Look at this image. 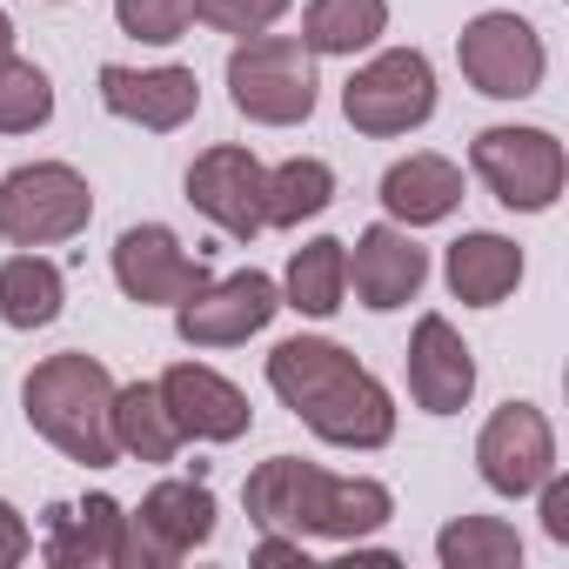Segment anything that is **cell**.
Returning <instances> with one entry per match:
<instances>
[{"label": "cell", "mask_w": 569, "mask_h": 569, "mask_svg": "<svg viewBox=\"0 0 569 569\" xmlns=\"http://www.w3.org/2000/svg\"><path fill=\"white\" fill-rule=\"evenodd\" d=\"M48 8H68V0H48Z\"/></svg>", "instance_id": "d6a6232c"}, {"label": "cell", "mask_w": 569, "mask_h": 569, "mask_svg": "<svg viewBox=\"0 0 569 569\" xmlns=\"http://www.w3.org/2000/svg\"><path fill=\"white\" fill-rule=\"evenodd\" d=\"M41 556L61 562V569H134V549H128V509H121L114 496L54 502V509H48Z\"/></svg>", "instance_id": "ac0fdd59"}, {"label": "cell", "mask_w": 569, "mask_h": 569, "mask_svg": "<svg viewBox=\"0 0 569 569\" xmlns=\"http://www.w3.org/2000/svg\"><path fill=\"white\" fill-rule=\"evenodd\" d=\"M456 208H462V168L449 154L416 148V154L389 161V174H382V214L396 228H436Z\"/></svg>", "instance_id": "ffe728a7"}, {"label": "cell", "mask_w": 569, "mask_h": 569, "mask_svg": "<svg viewBox=\"0 0 569 569\" xmlns=\"http://www.w3.org/2000/svg\"><path fill=\"white\" fill-rule=\"evenodd\" d=\"M101 108L114 114V121H134V128H148V134H174V128H188L194 114H201V81H194V68H121V61H108L101 74Z\"/></svg>", "instance_id": "2e32d148"}, {"label": "cell", "mask_w": 569, "mask_h": 569, "mask_svg": "<svg viewBox=\"0 0 569 569\" xmlns=\"http://www.w3.org/2000/svg\"><path fill=\"white\" fill-rule=\"evenodd\" d=\"M268 389L329 449H389L396 442V396H389V382L376 369H362L356 349H342L329 336L274 342L268 349Z\"/></svg>", "instance_id": "6da1fadb"}, {"label": "cell", "mask_w": 569, "mask_h": 569, "mask_svg": "<svg viewBox=\"0 0 569 569\" xmlns=\"http://www.w3.org/2000/svg\"><path fill=\"white\" fill-rule=\"evenodd\" d=\"M422 281H429V248L416 241V228H396V221H376L356 234L349 248V289L362 309L376 316H396L422 296Z\"/></svg>", "instance_id": "5bb4252c"}, {"label": "cell", "mask_w": 569, "mask_h": 569, "mask_svg": "<svg viewBox=\"0 0 569 569\" xmlns=\"http://www.w3.org/2000/svg\"><path fill=\"white\" fill-rule=\"evenodd\" d=\"M274 316H281V281L261 268H234V274H208L188 302H174V336L188 349H241Z\"/></svg>", "instance_id": "30bf717a"}, {"label": "cell", "mask_w": 569, "mask_h": 569, "mask_svg": "<svg viewBox=\"0 0 569 569\" xmlns=\"http://www.w3.org/2000/svg\"><path fill=\"white\" fill-rule=\"evenodd\" d=\"M114 28L148 48H174L194 28V0H114Z\"/></svg>", "instance_id": "83f0119b"}, {"label": "cell", "mask_w": 569, "mask_h": 569, "mask_svg": "<svg viewBox=\"0 0 569 569\" xmlns=\"http://www.w3.org/2000/svg\"><path fill=\"white\" fill-rule=\"evenodd\" d=\"M436 562L442 569H516L522 562V536L502 516H449L436 529Z\"/></svg>", "instance_id": "484cf974"}, {"label": "cell", "mask_w": 569, "mask_h": 569, "mask_svg": "<svg viewBox=\"0 0 569 569\" xmlns=\"http://www.w3.org/2000/svg\"><path fill=\"white\" fill-rule=\"evenodd\" d=\"M154 389H161V402H168L181 442H241V436L254 429L248 396H241L221 369H208V362H174Z\"/></svg>", "instance_id": "e0dca14e"}, {"label": "cell", "mask_w": 569, "mask_h": 569, "mask_svg": "<svg viewBox=\"0 0 569 569\" xmlns=\"http://www.w3.org/2000/svg\"><path fill=\"white\" fill-rule=\"evenodd\" d=\"M342 302H349V241H336V234L302 241L289 254V268H281V309H296L309 322H329Z\"/></svg>", "instance_id": "44dd1931"}, {"label": "cell", "mask_w": 569, "mask_h": 569, "mask_svg": "<svg viewBox=\"0 0 569 569\" xmlns=\"http://www.w3.org/2000/svg\"><path fill=\"white\" fill-rule=\"evenodd\" d=\"M34 556V529H28V516L0 496V569H14V562H28Z\"/></svg>", "instance_id": "f546056e"}, {"label": "cell", "mask_w": 569, "mask_h": 569, "mask_svg": "<svg viewBox=\"0 0 569 569\" xmlns=\"http://www.w3.org/2000/svg\"><path fill=\"white\" fill-rule=\"evenodd\" d=\"M114 376L101 356L88 349H61L48 362L28 369L21 382V416L41 442H54L68 462L81 469H114L121 449H114Z\"/></svg>", "instance_id": "3957f363"}, {"label": "cell", "mask_w": 569, "mask_h": 569, "mask_svg": "<svg viewBox=\"0 0 569 569\" xmlns=\"http://www.w3.org/2000/svg\"><path fill=\"white\" fill-rule=\"evenodd\" d=\"M296 0H194V21L228 34V41H248V34H268Z\"/></svg>", "instance_id": "f1b7e54d"}, {"label": "cell", "mask_w": 569, "mask_h": 569, "mask_svg": "<svg viewBox=\"0 0 569 569\" xmlns=\"http://www.w3.org/2000/svg\"><path fill=\"white\" fill-rule=\"evenodd\" d=\"M241 509L254 529H289V536H322V542H362L396 516L389 482L376 476H336L302 456H268L241 482Z\"/></svg>", "instance_id": "7a4b0ae2"}, {"label": "cell", "mask_w": 569, "mask_h": 569, "mask_svg": "<svg viewBox=\"0 0 569 569\" xmlns=\"http://www.w3.org/2000/svg\"><path fill=\"white\" fill-rule=\"evenodd\" d=\"M261 208H268V228H302V221L329 214L336 208V168L322 154H289L281 168H268Z\"/></svg>", "instance_id": "d4e9b609"}, {"label": "cell", "mask_w": 569, "mask_h": 569, "mask_svg": "<svg viewBox=\"0 0 569 569\" xmlns=\"http://www.w3.org/2000/svg\"><path fill=\"white\" fill-rule=\"evenodd\" d=\"M254 562H302V569H309V542H302V536H289V529H261Z\"/></svg>", "instance_id": "4dcf8cb0"}, {"label": "cell", "mask_w": 569, "mask_h": 569, "mask_svg": "<svg viewBox=\"0 0 569 569\" xmlns=\"http://www.w3.org/2000/svg\"><path fill=\"white\" fill-rule=\"evenodd\" d=\"M442 281L462 309H502L522 289V248L496 228H462L442 254Z\"/></svg>", "instance_id": "d6986e66"}, {"label": "cell", "mask_w": 569, "mask_h": 569, "mask_svg": "<svg viewBox=\"0 0 569 569\" xmlns=\"http://www.w3.org/2000/svg\"><path fill=\"white\" fill-rule=\"evenodd\" d=\"M402 369H409V402L422 416H462L469 396H476V356H469L462 329L449 316H436V309L416 316Z\"/></svg>", "instance_id": "9a60e30c"}, {"label": "cell", "mask_w": 569, "mask_h": 569, "mask_svg": "<svg viewBox=\"0 0 569 569\" xmlns=\"http://www.w3.org/2000/svg\"><path fill=\"white\" fill-rule=\"evenodd\" d=\"M214 489L201 476H161L134 509H128V549H134V569H174L188 562L201 542H214Z\"/></svg>", "instance_id": "9c48e42d"}, {"label": "cell", "mask_w": 569, "mask_h": 569, "mask_svg": "<svg viewBox=\"0 0 569 569\" xmlns=\"http://www.w3.org/2000/svg\"><path fill=\"white\" fill-rule=\"evenodd\" d=\"M228 101L254 128H302L316 114V101H322L316 54L296 34H274V28L234 41V54H228Z\"/></svg>", "instance_id": "277c9868"}, {"label": "cell", "mask_w": 569, "mask_h": 569, "mask_svg": "<svg viewBox=\"0 0 569 569\" xmlns=\"http://www.w3.org/2000/svg\"><path fill=\"white\" fill-rule=\"evenodd\" d=\"M61 309H68V274L41 248H21V254L0 261V322L8 329L34 336V329L61 322Z\"/></svg>", "instance_id": "7402d4cb"}, {"label": "cell", "mask_w": 569, "mask_h": 569, "mask_svg": "<svg viewBox=\"0 0 569 569\" xmlns=\"http://www.w3.org/2000/svg\"><path fill=\"white\" fill-rule=\"evenodd\" d=\"M114 449L128 462H154V469L181 456V429H174L154 382H121L114 389Z\"/></svg>", "instance_id": "cb8c5ba5"}, {"label": "cell", "mask_w": 569, "mask_h": 569, "mask_svg": "<svg viewBox=\"0 0 569 569\" xmlns=\"http://www.w3.org/2000/svg\"><path fill=\"white\" fill-rule=\"evenodd\" d=\"M94 188L74 161H21L0 174V241L8 248H61L88 234Z\"/></svg>", "instance_id": "5b68a950"}, {"label": "cell", "mask_w": 569, "mask_h": 569, "mask_svg": "<svg viewBox=\"0 0 569 569\" xmlns=\"http://www.w3.org/2000/svg\"><path fill=\"white\" fill-rule=\"evenodd\" d=\"M389 34V0H309L302 8V48L316 61H356Z\"/></svg>", "instance_id": "603a6c76"}, {"label": "cell", "mask_w": 569, "mask_h": 569, "mask_svg": "<svg viewBox=\"0 0 569 569\" xmlns=\"http://www.w3.org/2000/svg\"><path fill=\"white\" fill-rule=\"evenodd\" d=\"M456 68L482 101H529V94H542L549 48H542L536 21H522L516 8H482L456 34Z\"/></svg>", "instance_id": "ba28073f"}, {"label": "cell", "mask_w": 569, "mask_h": 569, "mask_svg": "<svg viewBox=\"0 0 569 569\" xmlns=\"http://www.w3.org/2000/svg\"><path fill=\"white\" fill-rule=\"evenodd\" d=\"M469 174L509 208V214H549L562 201V181H569V154L549 128H482L469 141Z\"/></svg>", "instance_id": "52a82bcc"}, {"label": "cell", "mask_w": 569, "mask_h": 569, "mask_svg": "<svg viewBox=\"0 0 569 569\" xmlns=\"http://www.w3.org/2000/svg\"><path fill=\"white\" fill-rule=\"evenodd\" d=\"M342 114L369 141H396V134L429 128V114H436V61L422 48H376L342 81Z\"/></svg>", "instance_id": "8992f818"}, {"label": "cell", "mask_w": 569, "mask_h": 569, "mask_svg": "<svg viewBox=\"0 0 569 569\" xmlns=\"http://www.w3.org/2000/svg\"><path fill=\"white\" fill-rule=\"evenodd\" d=\"M188 201H194V214H208L228 241H254V234H268V208H261V194H268V168L241 148V141H221V148H201L194 161H188Z\"/></svg>", "instance_id": "7c38bea8"}, {"label": "cell", "mask_w": 569, "mask_h": 569, "mask_svg": "<svg viewBox=\"0 0 569 569\" xmlns=\"http://www.w3.org/2000/svg\"><path fill=\"white\" fill-rule=\"evenodd\" d=\"M54 121V81L21 48L0 54V134H34Z\"/></svg>", "instance_id": "4316f807"}, {"label": "cell", "mask_w": 569, "mask_h": 569, "mask_svg": "<svg viewBox=\"0 0 569 569\" xmlns=\"http://www.w3.org/2000/svg\"><path fill=\"white\" fill-rule=\"evenodd\" d=\"M108 268H114V289H121L134 309H174V302H188L201 281L214 274L201 254L181 248V234H174L168 221H134V228H121Z\"/></svg>", "instance_id": "8fae6325"}, {"label": "cell", "mask_w": 569, "mask_h": 569, "mask_svg": "<svg viewBox=\"0 0 569 569\" xmlns=\"http://www.w3.org/2000/svg\"><path fill=\"white\" fill-rule=\"evenodd\" d=\"M0 54H14V14L0 8Z\"/></svg>", "instance_id": "1f68e13d"}, {"label": "cell", "mask_w": 569, "mask_h": 569, "mask_svg": "<svg viewBox=\"0 0 569 569\" xmlns=\"http://www.w3.org/2000/svg\"><path fill=\"white\" fill-rule=\"evenodd\" d=\"M549 469H556V429H549V416L536 402H502L482 422V436H476V476H482V489L522 502V496H536V482Z\"/></svg>", "instance_id": "4fadbf2b"}]
</instances>
